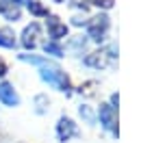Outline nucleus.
Masks as SVG:
<instances>
[{
	"label": "nucleus",
	"mask_w": 152,
	"mask_h": 143,
	"mask_svg": "<svg viewBox=\"0 0 152 143\" xmlns=\"http://www.w3.org/2000/svg\"><path fill=\"white\" fill-rule=\"evenodd\" d=\"M98 115H100V124L107 128V130H111V132H115L117 134V119H115V108L111 106V104H100V111H98Z\"/></svg>",
	"instance_id": "5"
},
{
	"label": "nucleus",
	"mask_w": 152,
	"mask_h": 143,
	"mask_svg": "<svg viewBox=\"0 0 152 143\" xmlns=\"http://www.w3.org/2000/svg\"><path fill=\"white\" fill-rule=\"evenodd\" d=\"M0 102H2L4 106H11V108L20 104V95L13 89L11 83H0Z\"/></svg>",
	"instance_id": "7"
},
{
	"label": "nucleus",
	"mask_w": 152,
	"mask_h": 143,
	"mask_svg": "<svg viewBox=\"0 0 152 143\" xmlns=\"http://www.w3.org/2000/svg\"><path fill=\"white\" fill-rule=\"evenodd\" d=\"M70 48H74V50H78V48H85V39H83V37L72 39V41H70Z\"/></svg>",
	"instance_id": "15"
},
{
	"label": "nucleus",
	"mask_w": 152,
	"mask_h": 143,
	"mask_svg": "<svg viewBox=\"0 0 152 143\" xmlns=\"http://www.w3.org/2000/svg\"><path fill=\"white\" fill-rule=\"evenodd\" d=\"M46 24H48V35L52 37V41H59V39H63L67 37V26L61 22L59 17H54V15H46Z\"/></svg>",
	"instance_id": "6"
},
{
	"label": "nucleus",
	"mask_w": 152,
	"mask_h": 143,
	"mask_svg": "<svg viewBox=\"0 0 152 143\" xmlns=\"http://www.w3.org/2000/svg\"><path fill=\"white\" fill-rule=\"evenodd\" d=\"M39 37H41V26L37 22H31L22 33V46L26 50H33V48L39 44Z\"/></svg>",
	"instance_id": "4"
},
{
	"label": "nucleus",
	"mask_w": 152,
	"mask_h": 143,
	"mask_svg": "<svg viewBox=\"0 0 152 143\" xmlns=\"http://www.w3.org/2000/svg\"><path fill=\"white\" fill-rule=\"evenodd\" d=\"M0 46L2 48H15V33L11 28H0Z\"/></svg>",
	"instance_id": "9"
},
{
	"label": "nucleus",
	"mask_w": 152,
	"mask_h": 143,
	"mask_svg": "<svg viewBox=\"0 0 152 143\" xmlns=\"http://www.w3.org/2000/svg\"><path fill=\"white\" fill-rule=\"evenodd\" d=\"M39 76H41V80L44 83H48L50 87H54L57 91H70L72 87H70V78H67V74L61 70L59 65H54V63H50V65H44L39 70Z\"/></svg>",
	"instance_id": "1"
},
{
	"label": "nucleus",
	"mask_w": 152,
	"mask_h": 143,
	"mask_svg": "<svg viewBox=\"0 0 152 143\" xmlns=\"http://www.w3.org/2000/svg\"><path fill=\"white\" fill-rule=\"evenodd\" d=\"M109 30V17L107 15H96L91 17V22L87 24V35L94 39V41H102Z\"/></svg>",
	"instance_id": "2"
},
{
	"label": "nucleus",
	"mask_w": 152,
	"mask_h": 143,
	"mask_svg": "<svg viewBox=\"0 0 152 143\" xmlns=\"http://www.w3.org/2000/svg\"><path fill=\"white\" fill-rule=\"evenodd\" d=\"M7 72H9V67H7V63H4L2 59H0V78H2L4 74H7Z\"/></svg>",
	"instance_id": "17"
},
{
	"label": "nucleus",
	"mask_w": 152,
	"mask_h": 143,
	"mask_svg": "<svg viewBox=\"0 0 152 143\" xmlns=\"http://www.w3.org/2000/svg\"><path fill=\"white\" fill-rule=\"evenodd\" d=\"M33 104H35V113L44 115V113H48V108H50V100H48V95L39 93V95H35V100H33Z\"/></svg>",
	"instance_id": "10"
},
{
	"label": "nucleus",
	"mask_w": 152,
	"mask_h": 143,
	"mask_svg": "<svg viewBox=\"0 0 152 143\" xmlns=\"http://www.w3.org/2000/svg\"><path fill=\"white\" fill-rule=\"evenodd\" d=\"M20 61H26V63H33V65H39V67H44V65H50V63H52L50 59L35 57V54H20Z\"/></svg>",
	"instance_id": "11"
},
{
	"label": "nucleus",
	"mask_w": 152,
	"mask_h": 143,
	"mask_svg": "<svg viewBox=\"0 0 152 143\" xmlns=\"http://www.w3.org/2000/svg\"><path fill=\"white\" fill-rule=\"evenodd\" d=\"M78 113H80V117L85 119V121H89V124H94V121H96V115H94V111H91L87 104H80Z\"/></svg>",
	"instance_id": "14"
},
{
	"label": "nucleus",
	"mask_w": 152,
	"mask_h": 143,
	"mask_svg": "<svg viewBox=\"0 0 152 143\" xmlns=\"http://www.w3.org/2000/svg\"><path fill=\"white\" fill-rule=\"evenodd\" d=\"M54 2H63V0H54Z\"/></svg>",
	"instance_id": "18"
},
{
	"label": "nucleus",
	"mask_w": 152,
	"mask_h": 143,
	"mask_svg": "<svg viewBox=\"0 0 152 143\" xmlns=\"http://www.w3.org/2000/svg\"><path fill=\"white\" fill-rule=\"evenodd\" d=\"M107 61H109V54L102 50V52H91V54H87L85 57V65L87 67H104L107 65Z\"/></svg>",
	"instance_id": "8"
},
{
	"label": "nucleus",
	"mask_w": 152,
	"mask_h": 143,
	"mask_svg": "<svg viewBox=\"0 0 152 143\" xmlns=\"http://www.w3.org/2000/svg\"><path fill=\"white\" fill-rule=\"evenodd\" d=\"M28 11L33 13V15H37V17H41V15H48V9L41 2H37V0H28Z\"/></svg>",
	"instance_id": "12"
},
{
	"label": "nucleus",
	"mask_w": 152,
	"mask_h": 143,
	"mask_svg": "<svg viewBox=\"0 0 152 143\" xmlns=\"http://www.w3.org/2000/svg\"><path fill=\"white\" fill-rule=\"evenodd\" d=\"M96 4H98V7H104V9H111V7H113V0H96Z\"/></svg>",
	"instance_id": "16"
},
{
	"label": "nucleus",
	"mask_w": 152,
	"mask_h": 143,
	"mask_svg": "<svg viewBox=\"0 0 152 143\" xmlns=\"http://www.w3.org/2000/svg\"><path fill=\"white\" fill-rule=\"evenodd\" d=\"M44 50H46V54H52V57H63V48H61L57 41H46Z\"/></svg>",
	"instance_id": "13"
},
{
	"label": "nucleus",
	"mask_w": 152,
	"mask_h": 143,
	"mask_svg": "<svg viewBox=\"0 0 152 143\" xmlns=\"http://www.w3.org/2000/svg\"><path fill=\"white\" fill-rule=\"evenodd\" d=\"M78 134V128H76V124L70 119V117H59V124H57V139L59 141H70L72 137H76Z\"/></svg>",
	"instance_id": "3"
}]
</instances>
